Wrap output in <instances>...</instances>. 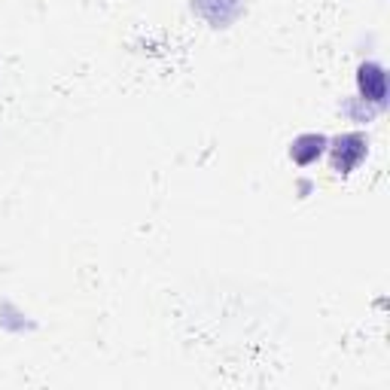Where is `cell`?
<instances>
[{"label": "cell", "instance_id": "1", "mask_svg": "<svg viewBox=\"0 0 390 390\" xmlns=\"http://www.w3.org/2000/svg\"><path fill=\"white\" fill-rule=\"evenodd\" d=\"M369 80L363 76V91H366V98L369 101H381L384 98V74H381V67H375V65H369Z\"/></svg>", "mask_w": 390, "mask_h": 390}]
</instances>
